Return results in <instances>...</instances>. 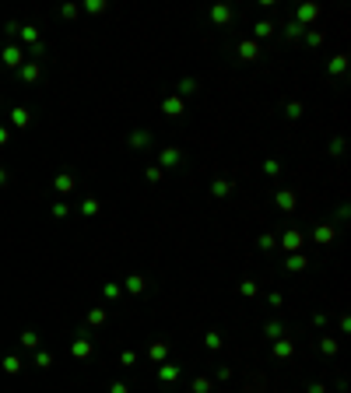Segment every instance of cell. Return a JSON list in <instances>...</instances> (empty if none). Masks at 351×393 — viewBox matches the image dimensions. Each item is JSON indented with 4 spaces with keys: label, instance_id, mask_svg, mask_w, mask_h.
Returning a JSON list of instances; mask_svg holds the SVG:
<instances>
[{
    "label": "cell",
    "instance_id": "3",
    "mask_svg": "<svg viewBox=\"0 0 351 393\" xmlns=\"http://www.w3.org/2000/svg\"><path fill=\"white\" fill-rule=\"evenodd\" d=\"M183 158V148H162V169H179Z\"/></svg>",
    "mask_w": 351,
    "mask_h": 393
},
{
    "label": "cell",
    "instance_id": "29",
    "mask_svg": "<svg viewBox=\"0 0 351 393\" xmlns=\"http://www.w3.org/2000/svg\"><path fill=\"white\" fill-rule=\"evenodd\" d=\"M267 302H271V309H278L284 299H281V292H271V295H267Z\"/></svg>",
    "mask_w": 351,
    "mask_h": 393
},
{
    "label": "cell",
    "instance_id": "13",
    "mask_svg": "<svg viewBox=\"0 0 351 393\" xmlns=\"http://www.w3.org/2000/svg\"><path fill=\"white\" fill-rule=\"evenodd\" d=\"M274 200H278V207H281V211H295V204H298L291 190H281V193L274 197Z\"/></svg>",
    "mask_w": 351,
    "mask_h": 393
},
{
    "label": "cell",
    "instance_id": "28",
    "mask_svg": "<svg viewBox=\"0 0 351 393\" xmlns=\"http://www.w3.org/2000/svg\"><path fill=\"white\" fill-rule=\"evenodd\" d=\"M239 292H242L246 299H253V295H257L260 288H257V281H242V285H239Z\"/></svg>",
    "mask_w": 351,
    "mask_h": 393
},
{
    "label": "cell",
    "instance_id": "31",
    "mask_svg": "<svg viewBox=\"0 0 351 393\" xmlns=\"http://www.w3.org/2000/svg\"><path fill=\"white\" fill-rule=\"evenodd\" d=\"M309 393H327V386L323 383H309Z\"/></svg>",
    "mask_w": 351,
    "mask_h": 393
},
{
    "label": "cell",
    "instance_id": "25",
    "mask_svg": "<svg viewBox=\"0 0 351 393\" xmlns=\"http://www.w3.org/2000/svg\"><path fill=\"white\" fill-rule=\"evenodd\" d=\"M214 390V383H211L208 376H200V379H193V393H211Z\"/></svg>",
    "mask_w": 351,
    "mask_h": 393
},
{
    "label": "cell",
    "instance_id": "24",
    "mask_svg": "<svg viewBox=\"0 0 351 393\" xmlns=\"http://www.w3.org/2000/svg\"><path fill=\"white\" fill-rule=\"evenodd\" d=\"M302 39H306L309 46H320V42H323V32H320V28H306V35H302Z\"/></svg>",
    "mask_w": 351,
    "mask_h": 393
},
{
    "label": "cell",
    "instance_id": "14",
    "mask_svg": "<svg viewBox=\"0 0 351 393\" xmlns=\"http://www.w3.org/2000/svg\"><path fill=\"white\" fill-rule=\"evenodd\" d=\"M313 236H316V242H320V246H327V242H334L337 229H334V225H320V229H316Z\"/></svg>",
    "mask_w": 351,
    "mask_h": 393
},
{
    "label": "cell",
    "instance_id": "26",
    "mask_svg": "<svg viewBox=\"0 0 351 393\" xmlns=\"http://www.w3.org/2000/svg\"><path fill=\"white\" fill-rule=\"evenodd\" d=\"M320 351H323V355H337V341H334V337H323V341H320Z\"/></svg>",
    "mask_w": 351,
    "mask_h": 393
},
{
    "label": "cell",
    "instance_id": "7",
    "mask_svg": "<svg viewBox=\"0 0 351 393\" xmlns=\"http://www.w3.org/2000/svg\"><path fill=\"white\" fill-rule=\"evenodd\" d=\"M284 267H288L291 274H298V270H306V267H309V256H306V253H288Z\"/></svg>",
    "mask_w": 351,
    "mask_h": 393
},
{
    "label": "cell",
    "instance_id": "6",
    "mask_svg": "<svg viewBox=\"0 0 351 393\" xmlns=\"http://www.w3.org/2000/svg\"><path fill=\"white\" fill-rule=\"evenodd\" d=\"M295 355V341L291 337H278L274 341V358H291Z\"/></svg>",
    "mask_w": 351,
    "mask_h": 393
},
{
    "label": "cell",
    "instance_id": "20",
    "mask_svg": "<svg viewBox=\"0 0 351 393\" xmlns=\"http://www.w3.org/2000/svg\"><path fill=\"white\" fill-rule=\"evenodd\" d=\"M257 246H260V249H264V253H271V249H274V246H278V236H274V232H264V236L257 239Z\"/></svg>",
    "mask_w": 351,
    "mask_h": 393
},
{
    "label": "cell",
    "instance_id": "16",
    "mask_svg": "<svg viewBox=\"0 0 351 393\" xmlns=\"http://www.w3.org/2000/svg\"><path fill=\"white\" fill-rule=\"evenodd\" d=\"M200 88V81L197 78H179V98H186V95H193Z\"/></svg>",
    "mask_w": 351,
    "mask_h": 393
},
{
    "label": "cell",
    "instance_id": "15",
    "mask_svg": "<svg viewBox=\"0 0 351 393\" xmlns=\"http://www.w3.org/2000/svg\"><path fill=\"white\" fill-rule=\"evenodd\" d=\"M232 190H235V183H228V179H214V183H211V193H214V197H228Z\"/></svg>",
    "mask_w": 351,
    "mask_h": 393
},
{
    "label": "cell",
    "instance_id": "17",
    "mask_svg": "<svg viewBox=\"0 0 351 393\" xmlns=\"http://www.w3.org/2000/svg\"><path fill=\"white\" fill-rule=\"evenodd\" d=\"M264 333H267L271 341H278V337H284V326H281L278 319H267V323H264Z\"/></svg>",
    "mask_w": 351,
    "mask_h": 393
},
{
    "label": "cell",
    "instance_id": "30",
    "mask_svg": "<svg viewBox=\"0 0 351 393\" xmlns=\"http://www.w3.org/2000/svg\"><path fill=\"white\" fill-rule=\"evenodd\" d=\"M120 362H123V365H134V362H137V355H134V351H123V355H120Z\"/></svg>",
    "mask_w": 351,
    "mask_h": 393
},
{
    "label": "cell",
    "instance_id": "10",
    "mask_svg": "<svg viewBox=\"0 0 351 393\" xmlns=\"http://www.w3.org/2000/svg\"><path fill=\"white\" fill-rule=\"evenodd\" d=\"M344 71H348V57H344V53H341V57H334V60L327 64V74H334V78H341Z\"/></svg>",
    "mask_w": 351,
    "mask_h": 393
},
{
    "label": "cell",
    "instance_id": "18",
    "mask_svg": "<svg viewBox=\"0 0 351 393\" xmlns=\"http://www.w3.org/2000/svg\"><path fill=\"white\" fill-rule=\"evenodd\" d=\"M144 288H147V281H144L140 274H134V277H127V292H130V295H140Z\"/></svg>",
    "mask_w": 351,
    "mask_h": 393
},
{
    "label": "cell",
    "instance_id": "21",
    "mask_svg": "<svg viewBox=\"0 0 351 393\" xmlns=\"http://www.w3.org/2000/svg\"><path fill=\"white\" fill-rule=\"evenodd\" d=\"M204 344H208V351H221V344H225V341H221V333H218V330H211V333H204Z\"/></svg>",
    "mask_w": 351,
    "mask_h": 393
},
{
    "label": "cell",
    "instance_id": "8",
    "mask_svg": "<svg viewBox=\"0 0 351 393\" xmlns=\"http://www.w3.org/2000/svg\"><path fill=\"white\" fill-rule=\"evenodd\" d=\"M253 35H257V39H271V35H274V21H271V18H260V21L253 25Z\"/></svg>",
    "mask_w": 351,
    "mask_h": 393
},
{
    "label": "cell",
    "instance_id": "1",
    "mask_svg": "<svg viewBox=\"0 0 351 393\" xmlns=\"http://www.w3.org/2000/svg\"><path fill=\"white\" fill-rule=\"evenodd\" d=\"M316 18H320V4H302V7L295 11V18H291V21H298V25L306 28V25H313Z\"/></svg>",
    "mask_w": 351,
    "mask_h": 393
},
{
    "label": "cell",
    "instance_id": "32",
    "mask_svg": "<svg viewBox=\"0 0 351 393\" xmlns=\"http://www.w3.org/2000/svg\"><path fill=\"white\" fill-rule=\"evenodd\" d=\"M113 393H130V386H127V383H116V386H113Z\"/></svg>",
    "mask_w": 351,
    "mask_h": 393
},
{
    "label": "cell",
    "instance_id": "27",
    "mask_svg": "<svg viewBox=\"0 0 351 393\" xmlns=\"http://www.w3.org/2000/svg\"><path fill=\"white\" fill-rule=\"evenodd\" d=\"M264 172H267V176H281V161L278 158H267V161H264Z\"/></svg>",
    "mask_w": 351,
    "mask_h": 393
},
{
    "label": "cell",
    "instance_id": "4",
    "mask_svg": "<svg viewBox=\"0 0 351 393\" xmlns=\"http://www.w3.org/2000/svg\"><path fill=\"white\" fill-rule=\"evenodd\" d=\"M211 21L214 25H228L232 21V4H214L211 7Z\"/></svg>",
    "mask_w": 351,
    "mask_h": 393
},
{
    "label": "cell",
    "instance_id": "11",
    "mask_svg": "<svg viewBox=\"0 0 351 393\" xmlns=\"http://www.w3.org/2000/svg\"><path fill=\"white\" fill-rule=\"evenodd\" d=\"M147 355H151V362H165L169 358V341H155Z\"/></svg>",
    "mask_w": 351,
    "mask_h": 393
},
{
    "label": "cell",
    "instance_id": "2",
    "mask_svg": "<svg viewBox=\"0 0 351 393\" xmlns=\"http://www.w3.org/2000/svg\"><path fill=\"white\" fill-rule=\"evenodd\" d=\"M281 249H284V253H302V232H298V229H288V232L281 236Z\"/></svg>",
    "mask_w": 351,
    "mask_h": 393
},
{
    "label": "cell",
    "instance_id": "19",
    "mask_svg": "<svg viewBox=\"0 0 351 393\" xmlns=\"http://www.w3.org/2000/svg\"><path fill=\"white\" fill-rule=\"evenodd\" d=\"M284 35H288V39H291V42H298V39H302V35H306V28H302V25H298V21H288V25H284Z\"/></svg>",
    "mask_w": 351,
    "mask_h": 393
},
{
    "label": "cell",
    "instance_id": "12",
    "mask_svg": "<svg viewBox=\"0 0 351 393\" xmlns=\"http://www.w3.org/2000/svg\"><path fill=\"white\" fill-rule=\"evenodd\" d=\"M158 379H162V383H176V379H179V365H165V362H162V365H158Z\"/></svg>",
    "mask_w": 351,
    "mask_h": 393
},
{
    "label": "cell",
    "instance_id": "5",
    "mask_svg": "<svg viewBox=\"0 0 351 393\" xmlns=\"http://www.w3.org/2000/svg\"><path fill=\"white\" fill-rule=\"evenodd\" d=\"M183 109H186V98H179V95H172V98L162 102V113H165V116H183Z\"/></svg>",
    "mask_w": 351,
    "mask_h": 393
},
{
    "label": "cell",
    "instance_id": "22",
    "mask_svg": "<svg viewBox=\"0 0 351 393\" xmlns=\"http://www.w3.org/2000/svg\"><path fill=\"white\" fill-rule=\"evenodd\" d=\"M302 113H306V109H302V102H298V98H291V102L284 105V116H288V120H298Z\"/></svg>",
    "mask_w": 351,
    "mask_h": 393
},
{
    "label": "cell",
    "instance_id": "9",
    "mask_svg": "<svg viewBox=\"0 0 351 393\" xmlns=\"http://www.w3.org/2000/svg\"><path fill=\"white\" fill-rule=\"evenodd\" d=\"M239 57H242V60H257V57H260V46H257L253 39H242V42H239Z\"/></svg>",
    "mask_w": 351,
    "mask_h": 393
},
{
    "label": "cell",
    "instance_id": "23",
    "mask_svg": "<svg viewBox=\"0 0 351 393\" xmlns=\"http://www.w3.org/2000/svg\"><path fill=\"white\" fill-rule=\"evenodd\" d=\"M147 141H151V134H147V130H137V134L130 137V148H147Z\"/></svg>",
    "mask_w": 351,
    "mask_h": 393
}]
</instances>
